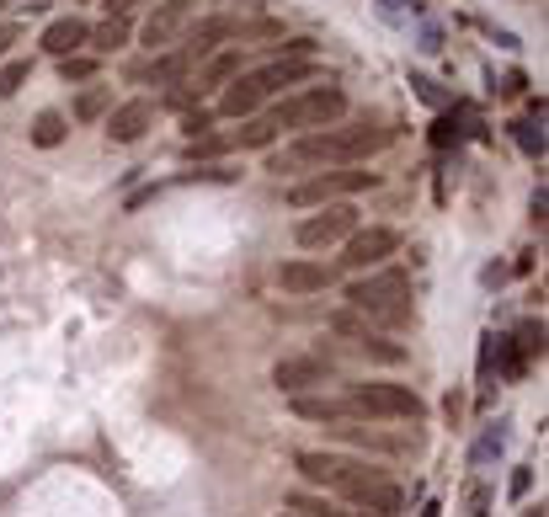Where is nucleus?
I'll return each instance as SVG.
<instances>
[{
  "instance_id": "f257e3e1",
  "label": "nucleus",
  "mask_w": 549,
  "mask_h": 517,
  "mask_svg": "<svg viewBox=\"0 0 549 517\" xmlns=\"http://www.w3.org/2000/svg\"><path fill=\"white\" fill-rule=\"evenodd\" d=\"M390 144V128H374V123H352V128H315L304 133L299 144H288L272 171H294V166H352V160H368L374 149Z\"/></svg>"
},
{
  "instance_id": "f03ea898",
  "label": "nucleus",
  "mask_w": 549,
  "mask_h": 517,
  "mask_svg": "<svg viewBox=\"0 0 549 517\" xmlns=\"http://www.w3.org/2000/svg\"><path fill=\"white\" fill-rule=\"evenodd\" d=\"M347 304H352L358 315L390 326V331H400V326L416 320V310H411V278H406V272H374V278H358V283L347 288Z\"/></svg>"
},
{
  "instance_id": "7ed1b4c3",
  "label": "nucleus",
  "mask_w": 549,
  "mask_h": 517,
  "mask_svg": "<svg viewBox=\"0 0 549 517\" xmlns=\"http://www.w3.org/2000/svg\"><path fill=\"white\" fill-rule=\"evenodd\" d=\"M352 507H363V513H400L406 507V491L395 486V481H384V470H368V464H342L336 470V481H331Z\"/></svg>"
},
{
  "instance_id": "20e7f679",
  "label": "nucleus",
  "mask_w": 549,
  "mask_h": 517,
  "mask_svg": "<svg viewBox=\"0 0 549 517\" xmlns=\"http://www.w3.org/2000/svg\"><path fill=\"white\" fill-rule=\"evenodd\" d=\"M347 411L358 416H379V422H416L422 416V395L406 384H352L347 390Z\"/></svg>"
},
{
  "instance_id": "39448f33",
  "label": "nucleus",
  "mask_w": 549,
  "mask_h": 517,
  "mask_svg": "<svg viewBox=\"0 0 549 517\" xmlns=\"http://www.w3.org/2000/svg\"><path fill=\"white\" fill-rule=\"evenodd\" d=\"M342 112H347V96H342L336 85H315V91H304V96L278 101L272 128H331Z\"/></svg>"
},
{
  "instance_id": "423d86ee",
  "label": "nucleus",
  "mask_w": 549,
  "mask_h": 517,
  "mask_svg": "<svg viewBox=\"0 0 549 517\" xmlns=\"http://www.w3.org/2000/svg\"><path fill=\"white\" fill-rule=\"evenodd\" d=\"M363 187H374V171H336V166H326L320 176L299 182V187L288 192V203H294V208H315V203L352 198V192H363Z\"/></svg>"
},
{
  "instance_id": "0eeeda50",
  "label": "nucleus",
  "mask_w": 549,
  "mask_h": 517,
  "mask_svg": "<svg viewBox=\"0 0 549 517\" xmlns=\"http://www.w3.org/2000/svg\"><path fill=\"white\" fill-rule=\"evenodd\" d=\"M352 230H358V214H352L347 203H336V208H326V214H315V219L299 224V246H304V251H320V246L347 240Z\"/></svg>"
},
{
  "instance_id": "6e6552de",
  "label": "nucleus",
  "mask_w": 549,
  "mask_h": 517,
  "mask_svg": "<svg viewBox=\"0 0 549 517\" xmlns=\"http://www.w3.org/2000/svg\"><path fill=\"white\" fill-rule=\"evenodd\" d=\"M395 246H400L395 230H352V235H347V256H342V267L368 272V267H379L384 256H395Z\"/></svg>"
},
{
  "instance_id": "1a4fd4ad",
  "label": "nucleus",
  "mask_w": 549,
  "mask_h": 517,
  "mask_svg": "<svg viewBox=\"0 0 549 517\" xmlns=\"http://www.w3.org/2000/svg\"><path fill=\"white\" fill-rule=\"evenodd\" d=\"M272 384H278L283 395H304V390L326 384V363H315V358H283V363L272 368Z\"/></svg>"
},
{
  "instance_id": "9d476101",
  "label": "nucleus",
  "mask_w": 549,
  "mask_h": 517,
  "mask_svg": "<svg viewBox=\"0 0 549 517\" xmlns=\"http://www.w3.org/2000/svg\"><path fill=\"white\" fill-rule=\"evenodd\" d=\"M187 16H192V0H166V5L144 21V43H149V48H171L176 32L187 27Z\"/></svg>"
},
{
  "instance_id": "9b49d317",
  "label": "nucleus",
  "mask_w": 549,
  "mask_h": 517,
  "mask_svg": "<svg viewBox=\"0 0 549 517\" xmlns=\"http://www.w3.org/2000/svg\"><path fill=\"white\" fill-rule=\"evenodd\" d=\"M149 123H155V107H149V101H123V107H112V117H107V133H112L117 144H133Z\"/></svg>"
},
{
  "instance_id": "f8f14e48",
  "label": "nucleus",
  "mask_w": 549,
  "mask_h": 517,
  "mask_svg": "<svg viewBox=\"0 0 549 517\" xmlns=\"http://www.w3.org/2000/svg\"><path fill=\"white\" fill-rule=\"evenodd\" d=\"M262 96H267V91L256 85V75H246V80L235 75V80L224 85V96H219V112H224V117H251V112L262 107Z\"/></svg>"
},
{
  "instance_id": "ddd939ff",
  "label": "nucleus",
  "mask_w": 549,
  "mask_h": 517,
  "mask_svg": "<svg viewBox=\"0 0 549 517\" xmlns=\"http://www.w3.org/2000/svg\"><path fill=\"white\" fill-rule=\"evenodd\" d=\"M85 21L80 16H59V21H48V32H43V48L53 53V59H64V53H80V43H85Z\"/></svg>"
},
{
  "instance_id": "4468645a",
  "label": "nucleus",
  "mask_w": 549,
  "mask_h": 517,
  "mask_svg": "<svg viewBox=\"0 0 549 517\" xmlns=\"http://www.w3.org/2000/svg\"><path fill=\"white\" fill-rule=\"evenodd\" d=\"M278 283H283L288 294H320V288L331 283V272H326L320 262H283Z\"/></svg>"
},
{
  "instance_id": "2eb2a0df",
  "label": "nucleus",
  "mask_w": 549,
  "mask_h": 517,
  "mask_svg": "<svg viewBox=\"0 0 549 517\" xmlns=\"http://www.w3.org/2000/svg\"><path fill=\"white\" fill-rule=\"evenodd\" d=\"M310 75H315L310 59H278V64L256 69V85H262V91H283V85H299V80H310Z\"/></svg>"
},
{
  "instance_id": "dca6fc26",
  "label": "nucleus",
  "mask_w": 549,
  "mask_h": 517,
  "mask_svg": "<svg viewBox=\"0 0 549 517\" xmlns=\"http://www.w3.org/2000/svg\"><path fill=\"white\" fill-rule=\"evenodd\" d=\"M336 331H342V336H352V342H358V347H363L368 358H379V363H400V358H406L400 347H390V342H379V336H374L368 326H358L352 315H336Z\"/></svg>"
},
{
  "instance_id": "f3484780",
  "label": "nucleus",
  "mask_w": 549,
  "mask_h": 517,
  "mask_svg": "<svg viewBox=\"0 0 549 517\" xmlns=\"http://www.w3.org/2000/svg\"><path fill=\"white\" fill-rule=\"evenodd\" d=\"M294 470H299L310 486H331L336 470H342V459H336V454H320V448H304V454H294Z\"/></svg>"
},
{
  "instance_id": "a211bd4d",
  "label": "nucleus",
  "mask_w": 549,
  "mask_h": 517,
  "mask_svg": "<svg viewBox=\"0 0 549 517\" xmlns=\"http://www.w3.org/2000/svg\"><path fill=\"white\" fill-rule=\"evenodd\" d=\"M294 416H304V422H326V427H336V422L347 416V406H336V400H320V395H294Z\"/></svg>"
},
{
  "instance_id": "6ab92c4d",
  "label": "nucleus",
  "mask_w": 549,
  "mask_h": 517,
  "mask_svg": "<svg viewBox=\"0 0 549 517\" xmlns=\"http://www.w3.org/2000/svg\"><path fill=\"white\" fill-rule=\"evenodd\" d=\"M85 43H91L96 53H112V48H123V43H128V21H123V16H107L101 27H91V32H85Z\"/></svg>"
},
{
  "instance_id": "aec40b11",
  "label": "nucleus",
  "mask_w": 549,
  "mask_h": 517,
  "mask_svg": "<svg viewBox=\"0 0 549 517\" xmlns=\"http://www.w3.org/2000/svg\"><path fill=\"white\" fill-rule=\"evenodd\" d=\"M64 139V117L59 112H37V123H32V144L37 149H53Z\"/></svg>"
},
{
  "instance_id": "412c9836",
  "label": "nucleus",
  "mask_w": 549,
  "mask_h": 517,
  "mask_svg": "<svg viewBox=\"0 0 549 517\" xmlns=\"http://www.w3.org/2000/svg\"><path fill=\"white\" fill-rule=\"evenodd\" d=\"M240 75V53H219L214 64H208V75H203V85L198 91H208V85H230Z\"/></svg>"
},
{
  "instance_id": "4be33fe9",
  "label": "nucleus",
  "mask_w": 549,
  "mask_h": 517,
  "mask_svg": "<svg viewBox=\"0 0 549 517\" xmlns=\"http://www.w3.org/2000/svg\"><path fill=\"white\" fill-rule=\"evenodd\" d=\"M518 352H523V358H539V352H545V320L518 326Z\"/></svg>"
},
{
  "instance_id": "5701e85b",
  "label": "nucleus",
  "mask_w": 549,
  "mask_h": 517,
  "mask_svg": "<svg viewBox=\"0 0 549 517\" xmlns=\"http://www.w3.org/2000/svg\"><path fill=\"white\" fill-rule=\"evenodd\" d=\"M27 75H32V64H27V59H11V64H0V96H16Z\"/></svg>"
},
{
  "instance_id": "b1692460",
  "label": "nucleus",
  "mask_w": 549,
  "mask_h": 517,
  "mask_svg": "<svg viewBox=\"0 0 549 517\" xmlns=\"http://www.w3.org/2000/svg\"><path fill=\"white\" fill-rule=\"evenodd\" d=\"M59 75H64V80H91V75H96V59H85V53H64V59H59Z\"/></svg>"
},
{
  "instance_id": "393cba45",
  "label": "nucleus",
  "mask_w": 549,
  "mask_h": 517,
  "mask_svg": "<svg viewBox=\"0 0 549 517\" xmlns=\"http://www.w3.org/2000/svg\"><path fill=\"white\" fill-rule=\"evenodd\" d=\"M107 112V85H91L80 101H75V117H101Z\"/></svg>"
},
{
  "instance_id": "a878e982",
  "label": "nucleus",
  "mask_w": 549,
  "mask_h": 517,
  "mask_svg": "<svg viewBox=\"0 0 549 517\" xmlns=\"http://www.w3.org/2000/svg\"><path fill=\"white\" fill-rule=\"evenodd\" d=\"M272 133H278L272 123H246V128H240L230 144H251V149H262V144H272Z\"/></svg>"
},
{
  "instance_id": "bb28decb",
  "label": "nucleus",
  "mask_w": 549,
  "mask_h": 517,
  "mask_svg": "<svg viewBox=\"0 0 549 517\" xmlns=\"http://www.w3.org/2000/svg\"><path fill=\"white\" fill-rule=\"evenodd\" d=\"M502 443H507V432H502V422H497V427H491V432H486V438L475 443V464H486V459H497V454H502Z\"/></svg>"
},
{
  "instance_id": "cd10ccee",
  "label": "nucleus",
  "mask_w": 549,
  "mask_h": 517,
  "mask_svg": "<svg viewBox=\"0 0 549 517\" xmlns=\"http://www.w3.org/2000/svg\"><path fill=\"white\" fill-rule=\"evenodd\" d=\"M513 128H518V144H523L529 155H545V133H539L534 123H513Z\"/></svg>"
},
{
  "instance_id": "c85d7f7f",
  "label": "nucleus",
  "mask_w": 549,
  "mask_h": 517,
  "mask_svg": "<svg viewBox=\"0 0 549 517\" xmlns=\"http://www.w3.org/2000/svg\"><path fill=\"white\" fill-rule=\"evenodd\" d=\"M486 507H491V502H486V491L475 486V491H470V517H491V513H486Z\"/></svg>"
},
{
  "instance_id": "c756f323",
  "label": "nucleus",
  "mask_w": 549,
  "mask_h": 517,
  "mask_svg": "<svg viewBox=\"0 0 549 517\" xmlns=\"http://www.w3.org/2000/svg\"><path fill=\"white\" fill-rule=\"evenodd\" d=\"M529 486H534V475H529V470H518V475H513V497H529Z\"/></svg>"
},
{
  "instance_id": "7c9ffc66",
  "label": "nucleus",
  "mask_w": 549,
  "mask_h": 517,
  "mask_svg": "<svg viewBox=\"0 0 549 517\" xmlns=\"http://www.w3.org/2000/svg\"><path fill=\"white\" fill-rule=\"evenodd\" d=\"M545 208H549V192L539 187V192H534V219H539V224H545Z\"/></svg>"
},
{
  "instance_id": "2f4dec72",
  "label": "nucleus",
  "mask_w": 549,
  "mask_h": 517,
  "mask_svg": "<svg viewBox=\"0 0 549 517\" xmlns=\"http://www.w3.org/2000/svg\"><path fill=\"white\" fill-rule=\"evenodd\" d=\"M11 43H16V27H0V53H5Z\"/></svg>"
},
{
  "instance_id": "473e14b6",
  "label": "nucleus",
  "mask_w": 549,
  "mask_h": 517,
  "mask_svg": "<svg viewBox=\"0 0 549 517\" xmlns=\"http://www.w3.org/2000/svg\"><path fill=\"white\" fill-rule=\"evenodd\" d=\"M128 5H133V0H112V16H123V11H128Z\"/></svg>"
},
{
  "instance_id": "72a5a7b5",
  "label": "nucleus",
  "mask_w": 549,
  "mask_h": 517,
  "mask_svg": "<svg viewBox=\"0 0 549 517\" xmlns=\"http://www.w3.org/2000/svg\"><path fill=\"white\" fill-rule=\"evenodd\" d=\"M422 517H438V507H422Z\"/></svg>"
},
{
  "instance_id": "f704fd0d",
  "label": "nucleus",
  "mask_w": 549,
  "mask_h": 517,
  "mask_svg": "<svg viewBox=\"0 0 549 517\" xmlns=\"http://www.w3.org/2000/svg\"><path fill=\"white\" fill-rule=\"evenodd\" d=\"M523 517H545V507H539V513H523Z\"/></svg>"
},
{
  "instance_id": "c9c22d12",
  "label": "nucleus",
  "mask_w": 549,
  "mask_h": 517,
  "mask_svg": "<svg viewBox=\"0 0 549 517\" xmlns=\"http://www.w3.org/2000/svg\"><path fill=\"white\" fill-rule=\"evenodd\" d=\"M336 517H363V513H336Z\"/></svg>"
},
{
  "instance_id": "e433bc0d",
  "label": "nucleus",
  "mask_w": 549,
  "mask_h": 517,
  "mask_svg": "<svg viewBox=\"0 0 549 517\" xmlns=\"http://www.w3.org/2000/svg\"><path fill=\"white\" fill-rule=\"evenodd\" d=\"M27 5H43V0H27Z\"/></svg>"
}]
</instances>
